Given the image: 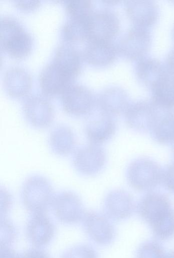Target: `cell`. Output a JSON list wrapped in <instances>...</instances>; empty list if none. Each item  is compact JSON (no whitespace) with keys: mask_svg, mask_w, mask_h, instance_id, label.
<instances>
[{"mask_svg":"<svg viewBox=\"0 0 174 258\" xmlns=\"http://www.w3.org/2000/svg\"><path fill=\"white\" fill-rule=\"evenodd\" d=\"M52 186L44 177L34 175L23 184L21 198L26 209L32 215L46 214L54 198Z\"/></svg>","mask_w":174,"mask_h":258,"instance_id":"1","label":"cell"},{"mask_svg":"<svg viewBox=\"0 0 174 258\" xmlns=\"http://www.w3.org/2000/svg\"><path fill=\"white\" fill-rule=\"evenodd\" d=\"M1 46L16 58L27 56L31 51L33 39L20 23L11 16L1 18Z\"/></svg>","mask_w":174,"mask_h":258,"instance_id":"2","label":"cell"},{"mask_svg":"<svg viewBox=\"0 0 174 258\" xmlns=\"http://www.w3.org/2000/svg\"><path fill=\"white\" fill-rule=\"evenodd\" d=\"M163 171L155 161L141 157L132 161L126 172L127 181L134 189L149 192L162 181Z\"/></svg>","mask_w":174,"mask_h":258,"instance_id":"3","label":"cell"},{"mask_svg":"<svg viewBox=\"0 0 174 258\" xmlns=\"http://www.w3.org/2000/svg\"><path fill=\"white\" fill-rule=\"evenodd\" d=\"M137 210L139 216L150 227L162 222L174 212L168 197L155 192L145 195L138 202Z\"/></svg>","mask_w":174,"mask_h":258,"instance_id":"4","label":"cell"},{"mask_svg":"<svg viewBox=\"0 0 174 258\" xmlns=\"http://www.w3.org/2000/svg\"><path fill=\"white\" fill-rule=\"evenodd\" d=\"M88 40L111 41L120 28L117 15L109 10H100L92 13L87 19Z\"/></svg>","mask_w":174,"mask_h":258,"instance_id":"5","label":"cell"},{"mask_svg":"<svg viewBox=\"0 0 174 258\" xmlns=\"http://www.w3.org/2000/svg\"><path fill=\"white\" fill-rule=\"evenodd\" d=\"M107 156L100 145L90 144L75 151L73 158V166L80 174L92 176L99 174L104 168Z\"/></svg>","mask_w":174,"mask_h":258,"instance_id":"6","label":"cell"},{"mask_svg":"<svg viewBox=\"0 0 174 258\" xmlns=\"http://www.w3.org/2000/svg\"><path fill=\"white\" fill-rule=\"evenodd\" d=\"M159 108L152 101L140 100L129 105L125 111V120L131 129L140 133L150 131Z\"/></svg>","mask_w":174,"mask_h":258,"instance_id":"7","label":"cell"},{"mask_svg":"<svg viewBox=\"0 0 174 258\" xmlns=\"http://www.w3.org/2000/svg\"><path fill=\"white\" fill-rule=\"evenodd\" d=\"M151 44L150 33L146 28L135 26L121 38L118 51L132 60L141 59L148 51Z\"/></svg>","mask_w":174,"mask_h":258,"instance_id":"8","label":"cell"},{"mask_svg":"<svg viewBox=\"0 0 174 258\" xmlns=\"http://www.w3.org/2000/svg\"><path fill=\"white\" fill-rule=\"evenodd\" d=\"M52 207L56 217L66 224L80 222L85 213L81 199L70 191H62L55 196Z\"/></svg>","mask_w":174,"mask_h":258,"instance_id":"9","label":"cell"},{"mask_svg":"<svg viewBox=\"0 0 174 258\" xmlns=\"http://www.w3.org/2000/svg\"><path fill=\"white\" fill-rule=\"evenodd\" d=\"M105 214L94 211L85 212L82 220L89 237L101 245L111 244L116 236V230L112 222Z\"/></svg>","mask_w":174,"mask_h":258,"instance_id":"10","label":"cell"},{"mask_svg":"<svg viewBox=\"0 0 174 258\" xmlns=\"http://www.w3.org/2000/svg\"><path fill=\"white\" fill-rule=\"evenodd\" d=\"M62 106L65 112L74 116L89 113L94 105L93 93L86 87L71 84L62 93Z\"/></svg>","mask_w":174,"mask_h":258,"instance_id":"11","label":"cell"},{"mask_svg":"<svg viewBox=\"0 0 174 258\" xmlns=\"http://www.w3.org/2000/svg\"><path fill=\"white\" fill-rule=\"evenodd\" d=\"M23 112L27 121L38 128L48 127L54 118V109L51 103L39 95L30 96L25 100Z\"/></svg>","mask_w":174,"mask_h":258,"instance_id":"12","label":"cell"},{"mask_svg":"<svg viewBox=\"0 0 174 258\" xmlns=\"http://www.w3.org/2000/svg\"><path fill=\"white\" fill-rule=\"evenodd\" d=\"M104 214L111 220L121 221L129 218L135 209L132 195L122 189L109 191L103 202Z\"/></svg>","mask_w":174,"mask_h":258,"instance_id":"13","label":"cell"},{"mask_svg":"<svg viewBox=\"0 0 174 258\" xmlns=\"http://www.w3.org/2000/svg\"><path fill=\"white\" fill-rule=\"evenodd\" d=\"M74 79L67 71L53 61L42 69L39 76L42 90L48 96L62 93Z\"/></svg>","mask_w":174,"mask_h":258,"instance_id":"14","label":"cell"},{"mask_svg":"<svg viewBox=\"0 0 174 258\" xmlns=\"http://www.w3.org/2000/svg\"><path fill=\"white\" fill-rule=\"evenodd\" d=\"M55 232V226L46 214L32 215L26 227L27 239L38 248L48 244L54 237Z\"/></svg>","mask_w":174,"mask_h":258,"instance_id":"15","label":"cell"},{"mask_svg":"<svg viewBox=\"0 0 174 258\" xmlns=\"http://www.w3.org/2000/svg\"><path fill=\"white\" fill-rule=\"evenodd\" d=\"M116 123L113 117L101 113L89 118L84 132L91 144L100 145L111 139L115 134Z\"/></svg>","mask_w":174,"mask_h":258,"instance_id":"16","label":"cell"},{"mask_svg":"<svg viewBox=\"0 0 174 258\" xmlns=\"http://www.w3.org/2000/svg\"><path fill=\"white\" fill-rule=\"evenodd\" d=\"M125 8L130 20L136 26L146 28L154 24L158 17V9L152 1H129Z\"/></svg>","mask_w":174,"mask_h":258,"instance_id":"17","label":"cell"},{"mask_svg":"<svg viewBox=\"0 0 174 258\" xmlns=\"http://www.w3.org/2000/svg\"><path fill=\"white\" fill-rule=\"evenodd\" d=\"M98 105L101 112L111 117L125 113L129 106L127 94L119 87L106 88L100 94Z\"/></svg>","mask_w":174,"mask_h":258,"instance_id":"18","label":"cell"},{"mask_svg":"<svg viewBox=\"0 0 174 258\" xmlns=\"http://www.w3.org/2000/svg\"><path fill=\"white\" fill-rule=\"evenodd\" d=\"M117 46L111 41H89L84 50V57L90 64L98 67L110 64L116 59Z\"/></svg>","mask_w":174,"mask_h":258,"instance_id":"19","label":"cell"},{"mask_svg":"<svg viewBox=\"0 0 174 258\" xmlns=\"http://www.w3.org/2000/svg\"><path fill=\"white\" fill-rule=\"evenodd\" d=\"M4 85L12 96L19 97L28 93L32 86V77L26 70L19 67L9 68L5 73Z\"/></svg>","mask_w":174,"mask_h":258,"instance_id":"20","label":"cell"},{"mask_svg":"<svg viewBox=\"0 0 174 258\" xmlns=\"http://www.w3.org/2000/svg\"><path fill=\"white\" fill-rule=\"evenodd\" d=\"M156 142L167 144L174 143V110L159 108L157 116L150 131Z\"/></svg>","mask_w":174,"mask_h":258,"instance_id":"21","label":"cell"},{"mask_svg":"<svg viewBox=\"0 0 174 258\" xmlns=\"http://www.w3.org/2000/svg\"><path fill=\"white\" fill-rule=\"evenodd\" d=\"M152 101L159 108H174V75L167 72L151 87Z\"/></svg>","mask_w":174,"mask_h":258,"instance_id":"22","label":"cell"},{"mask_svg":"<svg viewBox=\"0 0 174 258\" xmlns=\"http://www.w3.org/2000/svg\"><path fill=\"white\" fill-rule=\"evenodd\" d=\"M49 143L55 154L65 156L71 154L76 144V139L72 130L65 125H59L51 132Z\"/></svg>","mask_w":174,"mask_h":258,"instance_id":"23","label":"cell"},{"mask_svg":"<svg viewBox=\"0 0 174 258\" xmlns=\"http://www.w3.org/2000/svg\"><path fill=\"white\" fill-rule=\"evenodd\" d=\"M159 60L144 57L141 58L136 63L135 72L139 81L151 88L167 72Z\"/></svg>","mask_w":174,"mask_h":258,"instance_id":"24","label":"cell"},{"mask_svg":"<svg viewBox=\"0 0 174 258\" xmlns=\"http://www.w3.org/2000/svg\"><path fill=\"white\" fill-rule=\"evenodd\" d=\"M53 61L67 71L74 78L80 72L81 59L78 50L70 44H63L56 49Z\"/></svg>","mask_w":174,"mask_h":258,"instance_id":"25","label":"cell"},{"mask_svg":"<svg viewBox=\"0 0 174 258\" xmlns=\"http://www.w3.org/2000/svg\"><path fill=\"white\" fill-rule=\"evenodd\" d=\"M88 18H70L66 21L63 26L61 31L63 38L70 42L88 40Z\"/></svg>","mask_w":174,"mask_h":258,"instance_id":"26","label":"cell"},{"mask_svg":"<svg viewBox=\"0 0 174 258\" xmlns=\"http://www.w3.org/2000/svg\"><path fill=\"white\" fill-rule=\"evenodd\" d=\"M92 3L89 0H69L65 4L66 11L71 18H86L92 13Z\"/></svg>","mask_w":174,"mask_h":258,"instance_id":"27","label":"cell"},{"mask_svg":"<svg viewBox=\"0 0 174 258\" xmlns=\"http://www.w3.org/2000/svg\"><path fill=\"white\" fill-rule=\"evenodd\" d=\"M166 254L162 246L155 241H147L138 247L136 258H166Z\"/></svg>","mask_w":174,"mask_h":258,"instance_id":"28","label":"cell"},{"mask_svg":"<svg viewBox=\"0 0 174 258\" xmlns=\"http://www.w3.org/2000/svg\"><path fill=\"white\" fill-rule=\"evenodd\" d=\"M16 236V229L13 223L6 217L1 220V247L10 246Z\"/></svg>","mask_w":174,"mask_h":258,"instance_id":"29","label":"cell"},{"mask_svg":"<svg viewBox=\"0 0 174 258\" xmlns=\"http://www.w3.org/2000/svg\"><path fill=\"white\" fill-rule=\"evenodd\" d=\"M62 258H98L96 250L91 246L80 244L67 250Z\"/></svg>","mask_w":174,"mask_h":258,"instance_id":"30","label":"cell"},{"mask_svg":"<svg viewBox=\"0 0 174 258\" xmlns=\"http://www.w3.org/2000/svg\"><path fill=\"white\" fill-rule=\"evenodd\" d=\"M162 182L167 190L174 193V162L163 171Z\"/></svg>","mask_w":174,"mask_h":258,"instance_id":"31","label":"cell"},{"mask_svg":"<svg viewBox=\"0 0 174 258\" xmlns=\"http://www.w3.org/2000/svg\"><path fill=\"white\" fill-rule=\"evenodd\" d=\"M11 195L6 189H1V214L6 215L11 208L12 200Z\"/></svg>","mask_w":174,"mask_h":258,"instance_id":"32","label":"cell"},{"mask_svg":"<svg viewBox=\"0 0 174 258\" xmlns=\"http://www.w3.org/2000/svg\"><path fill=\"white\" fill-rule=\"evenodd\" d=\"M19 258H50L49 255L39 248L28 250L21 254Z\"/></svg>","mask_w":174,"mask_h":258,"instance_id":"33","label":"cell"},{"mask_svg":"<svg viewBox=\"0 0 174 258\" xmlns=\"http://www.w3.org/2000/svg\"><path fill=\"white\" fill-rule=\"evenodd\" d=\"M15 2L19 8L25 10L35 9L40 4V1L38 0H16Z\"/></svg>","mask_w":174,"mask_h":258,"instance_id":"34","label":"cell"},{"mask_svg":"<svg viewBox=\"0 0 174 258\" xmlns=\"http://www.w3.org/2000/svg\"><path fill=\"white\" fill-rule=\"evenodd\" d=\"M18 254L10 246L1 247L0 258H19Z\"/></svg>","mask_w":174,"mask_h":258,"instance_id":"35","label":"cell"},{"mask_svg":"<svg viewBox=\"0 0 174 258\" xmlns=\"http://www.w3.org/2000/svg\"><path fill=\"white\" fill-rule=\"evenodd\" d=\"M165 64L167 71L170 74L174 75V48L167 55Z\"/></svg>","mask_w":174,"mask_h":258,"instance_id":"36","label":"cell"},{"mask_svg":"<svg viewBox=\"0 0 174 258\" xmlns=\"http://www.w3.org/2000/svg\"><path fill=\"white\" fill-rule=\"evenodd\" d=\"M166 258H174V249L166 254Z\"/></svg>","mask_w":174,"mask_h":258,"instance_id":"37","label":"cell"},{"mask_svg":"<svg viewBox=\"0 0 174 258\" xmlns=\"http://www.w3.org/2000/svg\"><path fill=\"white\" fill-rule=\"evenodd\" d=\"M173 154H174V144H173Z\"/></svg>","mask_w":174,"mask_h":258,"instance_id":"38","label":"cell"},{"mask_svg":"<svg viewBox=\"0 0 174 258\" xmlns=\"http://www.w3.org/2000/svg\"><path fill=\"white\" fill-rule=\"evenodd\" d=\"M173 38H174V28H173Z\"/></svg>","mask_w":174,"mask_h":258,"instance_id":"39","label":"cell"}]
</instances>
